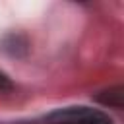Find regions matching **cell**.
Instances as JSON below:
<instances>
[{"instance_id":"3","label":"cell","mask_w":124,"mask_h":124,"mask_svg":"<svg viewBox=\"0 0 124 124\" xmlns=\"http://www.w3.org/2000/svg\"><path fill=\"white\" fill-rule=\"evenodd\" d=\"M14 89V83H12V79L0 70V93H4V91H12Z\"/></svg>"},{"instance_id":"2","label":"cell","mask_w":124,"mask_h":124,"mask_svg":"<svg viewBox=\"0 0 124 124\" xmlns=\"http://www.w3.org/2000/svg\"><path fill=\"white\" fill-rule=\"evenodd\" d=\"M95 101L101 103L103 107H108V108H116L120 110L122 108V85H112L105 91H99L95 95Z\"/></svg>"},{"instance_id":"1","label":"cell","mask_w":124,"mask_h":124,"mask_svg":"<svg viewBox=\"0 0 124 124\" xmlns=\"http://www.w3.org/2000/svg\"><path fill=\"white\" fill-rule=\"evenodd\" d=\"M37 124H114V120L101 108L78 105V107L56 108L45 114Z\"/></svg>"}]
</instances>
